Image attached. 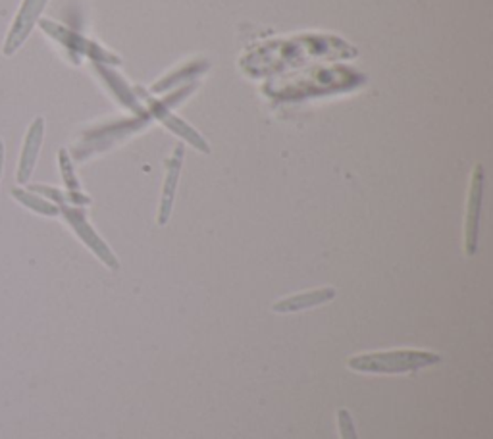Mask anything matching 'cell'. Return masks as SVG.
Listing matches in <instances>:
<instances>
[{
	"mask_svg": "<svg viewBox=\"0 0 493 439\" xmlns=\"http://www.w3.org/2000/svg\"><path fill=\"white\" fill-rule=\"evenodd\" d=\"M442 362V357L428 351H389L351 357L347 366L364 374H405Z\"/></svg>",
	"mask_w": 493,
	"mask_h": 439,
	"instance_id": "obj_1",
	"label": "cell"
},
{
	"mask_svg": "<svg viewBox=\"0 0 493 439\" xmlns=\"http://www.w3.org/2000/svg\"><path fill=\"white\" fill-rule=\"evenodd\" d=\"M56 206H59L60 215L69 224V228H72L76 232V235L83 241V243H86L93 251V254H96L98 261H101L103 264H106L110 270H118L120 262L116 259V254L110 251V247L101 239V235H98L91 228V224L87 222L86 210H83L81 206H74V205H68V203H60Z\"/></svg>",
	"mask_w": 493,
	"mask_h": 439,
	"instance_id": "obj_2",
	"label": "cell"
},
{
	"mask_svg": "<svg viewBox=\"0 0 493 439\" xmlns=\"http://www.w3.org/2000/svg\"><path fill=\"white\" fill-rule=\"evenodd\" d=\"M47 3L49 0H23L18 14H16V18H14L10 32L5 39V47H3L5 56H14L22 49L27 37L32 35L35 25L39 23L41 14H43Z\"/></svg>",
	"mask_w": 493,
	"mask_h": 439,
	"instance_id": "obj_3",
	"label": "cell"
},
{
	"mask_svg": "<svg viewBox=\"0 0 493 439\" xmlns=\"http://www.w3.org/2000/svg\"><path fill=\"white\" fill-rule=\"evenodd\" d=\"M39 25L41 30H43L47 35H50L54 41H59L60 45H64L66 49H69L72 52H78V54H86L89 56L91 60L95 62H108V64H120V59L114 54L106 52L103 47L95 45V42L87 41L86 37H81L74 32L66 30V27L54 23L50 20H39Z\"/></svg>",
	"mask_w": 493,
	"mask_h": 439,
	"instance_id": "obj_4",
	"label": "cell"
},
{
	"mask_svg": "<svg viewBox=\"0 0 493 439\" xmlns=\"http://www.w3.org/2000/svg\"><path fill=\"white\" fill-rule=\"evenodd\" d=\"M482 199H484V166L476 164L474 172H472V179H470L467 220H464V251H467L469 257H472V254H476V251H478V232H480Z\"/></svg>",
	"mask_w": 493,
	"mask_h": 439,
	"instance_id": "obj_5",
	"label": "cell"
},
{
	"mask_svg": "<svg viewBox=\"0 0 493 439\" xmlns=\"http://www.w3.org/2000/svg\"><path fill=\"white\" fill-rule=\"evenodd\" d=\"M43 135H45V120L41 116H37L32 122L30 130H27L23 147H22V154H20V164H18V174H16V179H18L20 186H25V183L30 181V178L33 174L37 159H39L41 145H43Z\"/></svg>",
	"mask_w": 493,
	"mask_h": 439,
	"instance_id": "obj_6",
	"label": "cell"
},
{
	"mask_svg": "<svg viewBox=\"0 0 493 439\" xmlns=\"http://www.w3.org/2000/svg\"><path fill=\"white\" fill-rule=\"evenodd\" d=\"M149 106H151V110H152V114L157 116V118L168 127V130L174 132V133L179 135L181 139H186L187 143H189L191 147H195L196 151H201V152H205V154L210 152V147H208L206 141L201 137V133H196L191 125H187L183 120L176 118V116L172 114V112H170V108H168L166 105H162V103H159V101H152V98H149Z\"/></svg>",
	"mask_w": 493,
	"mask_h": 439,
	"instance_id": "obj_7",
	"label": "cell"
},
{
	"mask_svg": "<svg viewBox=\"0 0 493 439\" xmlns=\"http://www.w3.org/2000/svg\"><path fill=\"white\" fill-rule=\"evenodd\" d=\"M181 166H183V147L178 145L174 149L172 157L166 162V179H164L162 201H160V208H159V224L160 225H166L168 220H170L174 197H176L178 181H179V174H181Z\"/></svg>",
	"mask_w": 493,
	"mask_h": 439,
	"instance_id": "obj_8",
	"label": "cell"
},
{
	"mask_svg": "<svg viewBox=\"0 0 493 439\" xmlns=\"http://www.w3.org/2000/svg\"><path fill=\"white\" fill-rule=\"evenodd\" d=\"M335 297V289L333 288H322V289H315L308 293H299L293 297H286V299L278 301L272 310L279 315H289V313H299V310H306L313 308L318 305H324L332 301Z\"/></svg>",
	"mask_w": 493,
	"mask_h": 439,
	"instance_id": "obj_9",
	"label": "cell"
},
{
	"mask_svg": "<svg viewBox=\"0 0 493 439\" xmlns=\"http://www.w3.org/2000/svg\"><path fill=\"white\" fill-rule=\"evenodd\" d=\"M59 162H60V172H62V178H64V183L68 187V195L69 199H72V205L74 206H86L91 203L89 197L83 195L79 191V181L74 174V166H72V160H69V154L66 149H62L59 152Z\"/></svg>",
	"mask_w": 493,
	"mask_h": 439,
	"instance_id": "obj_10",
	"label": "cell"
},
{
	"mask_svg": "<svg viewBox=\"0 0 493 439\" xmlns=\"http://www.w3.org/2000/svg\"><path fill=\"white\" fill-rule=\"evenodd\" d=\"M12 197L25 208L37 212V215H43V216H59L60 215L59 206H56L54 203H49L47 199H41V197H37L33 191H25V189L16 187V189H12Z\"/></svg>",
	"mask_w": 493,
	"mask_h": 439,
	"instance_id": "obj_11",
	"label": "cell"
},
{
	"mask_svg": "<svg viewBox=\"0 0 493 439\" xmlns=\"http://www.w3.org/2000/svg\"><path fill=\"white\" fill-rule=\"evenodd\" d=\"M96 72L103 76V79L110 85V89L118 95V98H120L122 103H125L128 106L135 108V110L139 112V114H143V110L139 108V105H137V101H135L133 93L128 89V85L123 83V79H122V78H118V74H114V72H112V69H108L106 66H101V64H96Z\"/></svg>",
	"mask_w": 493,
	"mask_h": 439,
	"instance_id": "obj_12",
	"label": "cell"
},
{
	"mask_svg": "<svg viewBox=\"0 0 493 439\" xmlns=\"http://www.w3.org/2000/svg\"><path fill=\"white\" fill-rule=\"evenodd\" d=\"M337 426H340L342 439H359L353 416H351V413L347 408L337 410Z\"/></svg>",
	"mask_w": 493,
	"mask_h": 439,
	"instance_id": "obj_13",
	"label": "cell"
},
{
	"mask_svg": "<svg viewBox=\"0 0 493 439\" xmlns=\"http://www.w3.org/2000/svg\"><path fill=\"white\" fill-rule=\"evenodd\" d=\"M3 166H5V143L0 139V178H3Z\"/></svg>",
	"mask_w": 493,
	"mask_h": 439,
	"instance_id": "obj_14",
	"label": "cell"
}]
</instances>
